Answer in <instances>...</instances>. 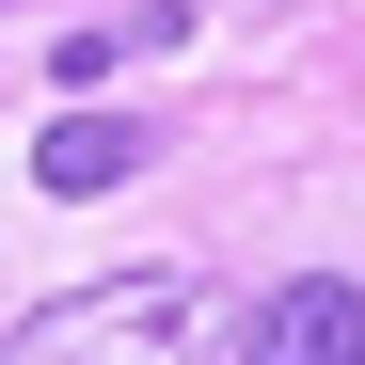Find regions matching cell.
<instances>
[{
    "instance_id": "cell-1",
    "label": "cell",
    "mask_w": 365,
    "mask_h": 365,
    "mask_svg": "<svg viewBox=\"0 0 365 365\" xmlns=\"http://www.w3.org/2000/svg\"><path fill=\"white\" fill-rule=\"evenodd\" d=\"M0 365H207V286L191 270H111L80 302H48V318H16Z\"/></svg>"
},
{
    "instance_id": "cell-2",
    "label": "cell",
    "mask_w": 365,
    "mask_h": 365,
    "mask_svg": "<svg viewBox=\"0 0 365 365\" xmlns=\"http://www.w3.org/2000/svg\"><path fill=\"white\" fill-rule=\"evenodd\" d=\"M238 365H365V286L349 270H302L255 302V334H238Z\"/></svg>"
},
{
    "instance_id": "cell-3",
    "label": "cell",
    "mask_w": 365,
    "mask_h": 365,
    "mask_svg": "<svg viewBox=\"0 0 365 365\" xmlns=\"http://www.w3.org/2000/svg\"><path fill=\"white\" fill-rule=\"evenodd\" d=\"M128 175H143V111H64V128L32 143V191H64V207L128 191Z\"/></svg>"
}]
</instances>
